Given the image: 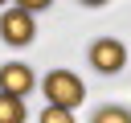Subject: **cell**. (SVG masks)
I'll list each match as a JSON object with an SVG mask.
<instances>
[{"label":"cell","mask_w":131,"mask_h":123,"mask_svg":"<svg viewBox=\"0 0 131 123\" xmlns=\"http://www.w3.org/2000/svg\"><path fill=\"white\" fill-rule=\"evenodd\" d=\"M0 37H4L8 45H29V41L37 37V20H33V12H29L25 4L0 12Z\"/></svg>","instance_id":"7a4b0ae2"},{"label":"cell","mask_w":131,"mask_h":123,"mask_svg":"<svg viewBox=\"0 0 131 123\" xmlns=\"http://www.w3.org/2000/svg\"><path fill=\"white\" fill-rule=\"evenodd\" d=\"M123 61H127V49H123L115 37H98V41L90 45V66H94V70L115 74V70H123Z\"/></svg>","instance_id":"3957f363"},{"label":"cell","mask_w":131,"mask_h":123,"mask_svg":"<svg viewBox=\"0 0 131 123\" xmlns=\"http://www.w3.org/2000/svg\"><path fill=\"white\" fill-rule=\"evenodd\" d=\"M45 94H49V107H61V111H74L82 98H86V86L70 74V70H53V74H45Z\"/></svg>","instance_id":"6da1fadb"},{"label":"cell","mask_w":131,"mask_h":123,"mask_svg":"<svg viewBox=\"0 0 131 123\" xmlns=\"http://www.w3.org/2000/svg\"><path fill=\"white\" fill-rule=\"evenodd\" d=\"M41 123H74V115L61 111V107H45L41 111Z\"/></svg>","instance_id":"52a82bcc"},{"label":"cell","mask_w":131,"mask_h":123,"mask_svg":"<svg viewBox=\"0 0 131 123\" xmlns=\"http://www.w3.org/2000/svg\"><path fill=\"white\" fill-rule=\"evenodd\" d=\"M29 90H33V70L20 66V61H8V66L0 70V94L20 98V94H29Z\"/></svg>","instance_id":"277c9868"},{"label":"cell","mask_w":131,"mask_h":123,"mask_svg":"<svg viewBox=\"0 0 131 123\" xmlns=\"http://www.w3.org/2000/svg\"><path fill=\"white\" fill-rule=\"evenodd\" d=\"M0 123H25V107L12 94H0Z\"/></svg>","instance_id":"5b68a950"},{"label":"cell","mask_w":131,"mask_h":123,"mask_svg":"<svg viewBox=\"0 0 131 123\" xmlns=\"http://www.w3.org/2000/svg\"><path fill=\"white\" fill-rule=\"evenodd\" d=\"M94 123H131V111H123V107H102V111L94 115Z\"/></svg>","instance_id":"8992f818"}]
</instances>
